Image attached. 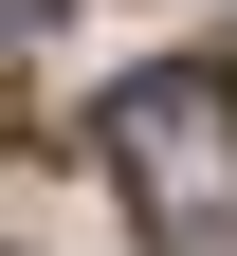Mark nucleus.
<instances>
[{
	"instance_id": "2",
	"label": "nucleus",
	"mask_w": 237,
	"mask_h": 256,
	"mask_svg": "<svg viewBox=\"0 0 237 256\" xmlns=\"http://www.w3.org/2000/svg\"><path fill=\"white\" fill-rule=\"evenodd\" d=\"M0 18H55V0H0Z\"/></svg>"
},
{
	"instance_id": "1",
	"label": "nucleus",
	"mask_w": 237,
	"mask_h": 256,
	"mask_svg": "<svg viewBox=\"0 0 237 256\" xmlns=\"http://www.w3.org/2000/svg\"><path fill=\"white\" fill-rule=\"evenodd\" d=\"M110 183L146 256H237V74L219 55H146L110 92Z\"/></svg>"
}]
</instances>
